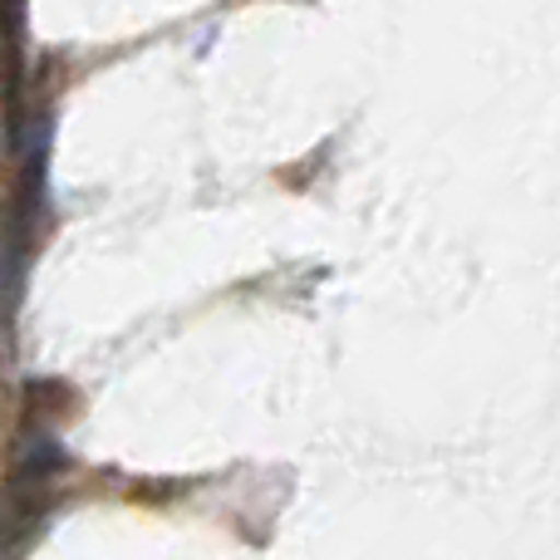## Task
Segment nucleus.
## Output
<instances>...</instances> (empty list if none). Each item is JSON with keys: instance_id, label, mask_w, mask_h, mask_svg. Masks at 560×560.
Returning a JSON list of instances; mask_svg holds the SVG:
<instances>
[{"instance_id": "f257e3e1", "label": "nucleus", "mask_w": 560, "mask_h": 560, "mask_svg": "<svg viewBox=\"0 0 560 560\" xmlns=\"http://www.w3.org/2000/svg\"><path fill=\"white\" fill-rule=\"evenodd\" d=\"M20 10H25V0H0V25H5V35L20 30Z\"/></svg>"}]
</instances>
